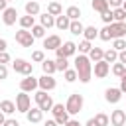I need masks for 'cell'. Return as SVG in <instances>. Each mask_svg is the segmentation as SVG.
<instances>
[{"instance_id": "obj_1", "label": "cell", "mask_w": 126, "mask_h": 126, "mask_svg": "<svg viewBox=\"0 0 126 126\" xmlns=\"http://www.w3.org/2000/svg\"><path fill=\"white\" fill-rule=\"evenodd\" d=\"M75 71H77V79L83 85H87L93 79V63H91V59L87 55H81L79 53L75 57Z\"/></svg>"}, {"instance_id": "obj_2", "label": "cell", "mask_w": 126, "mask_h": 126, "mask_svg": "<svg viewBox=\"0 0 126 126\" xmlns=\"http://www.w3.org/2000/svg\"><path fill=\"white\" fill-rule=\"evenodd\" d=\"M83 104H85L83 94H81V93H73V94H69V98H67L65 110H67L69 116H75V114H79V112L83 110Z\"/></svg>"}, {"instance_id": "obj_3", "label": "cell", "mask_w": 126, "mask_h": 126, "mask_svg": "<svg viewBox=\"0 0 126 126\" xmlns=\"http://www.w3.org/2000/svg\"><path fill=\"white\" fill-rule=\"evenodd\" d=\"M33 100H35V106L41 110V112H49L51 108H53V98H51V94H47L45 91H35L33 93Z\"/></svg>"}, {"instance_id": "obj_4", "label": "cell", "mask_w": 126, "mask_h": 126, "mask_svg": "<svg viewBox=\"0 0 126 126\" xmlns=\"http://www.w3.org/2000/svg\"><path fill=\"white\" fill-rule=\"evenodd\" d=\"M12 69H14L16 73L28 77V75L33 73V63H30V61H26V59H14V61H12Z\"/></svg>"}, {"instance_id": "obj_5", "label": "cell", "mask_w": 126, "mask_h": 126, "mask_svg": "<svg viewBox=\"0 0 126 126\" xmlns=\"http://www.w3.org/2000/svg\"><path fill=\"white\" fill-rule=\"evenodd\" d=\"M49 112L53 114V120L57 122V126H63V124L69 120V114H67V110H65V106H63L61 102H55Z\"/></svg>"}, {"instance_id": "obj_6", "label": "cell", "mask_w": 126, "mask_h": 126, "mask_svg": "<svg viewBox=\"0 0 126 126\" xmlns=\"http://www.w3.org/2000/svg\"><path fill=\"white\" fill-rule=\"evenodd\" d=\"M14 104H16V110H18V112H24V114H26V112L32 108V98H30L28 93H22V91H20V93L16 94V102H14Z\"/></svg>"}, {"instance_id": "obj_7", "label": "cell", "mask_w": 126, "mask_h": 126, "mask_svg": "<svg viewBox=\"0 0 126 126\" xmlns=\"http://www.w3.org/2000/svg\"><path fill=\"white\" fill-rule=\"evenodd\" d=\"M33 41H35V39H33V35H32L30 30H22V28H20V30L16 32V43H20L22 47H32Z\"/></svg>"}, {"instance_id": "obj_8", "label": "cell", "mask_w": 126, "mask_h": 126, "mask_svg": "<svg viewBox=\"0 0 126 126\" xmlns=\"http://www.w3.org/2000/svg\"><path fill=\"white\" fill-rule=\"evenodd\" d=\"M77 53V43L75 41H63L61 43V47H57L55 49V55L57 57H71V55H75Z\"/></svg>"}, {"instance_id": "obj_9", "label": "cell", "mask_w": 126, "mask_h": 126, "mask_svg": "<svg viewBox=\"0 0 126 126\" xmlns=\"http://www.w3.org/2000/svg\"><path fill=\"white\" fill-rule=\"evenodd\" d=\"M55 87H57V81H55L53 75H41V77L37 79V89H39V91L49 93V91H53Z\"/></svg>"}, {"instance_id": "obj_10", "label": "cell", "mask_w": 126, "mask_h": 126, "mask_svg": "<svg viewBox=\"0 0 126 126\" xmlns=\"http://www.w3.org/2000/svg\"><path fill=\"white\" fill-rule=\"evenodd\" d=\"M20 91L22 93H35L37 91V79L33 75H28L20 81Z\"/></svg>"}, {"instance_id": "obj_11", "label": "cell", "mask_w": 126, "mask_h": 126, "mask_svg": "<svg viewBox=\"0 0 126 126\" xmlns=\"http://www.w3.org/2000/svg\"><path fill=\"white\" fill-rule=\"evenodd\" d=\"M104 100H106L108 104H118V102L122 100V91H120L118 87H108V89L104 91Z\"/></svg>"}, {"instance_id": "obj_12", "label": "cell", "mask_w": 126, "mask_h": 126, "mask_svg": "<svg viewBox=\"0 0 126 126\" xmlns=\"http://www.w3.org/2000/svg\"><path fill=\"white\" fill-rule=\"evenodd\" d=\"M93 73H94V77H96V79H104V77L110 73V65H108L106 61H102V59H100V61H96V63L93 65Z\"/></svg>"}, {"instance_id": "obj_13", "label": "cell", "mask_w": 126, "mask_h": 126, "mask_svg": "<svg viewBox=\"0 0 126 126\" xmlns=\"http://www.w3.org/2000/svg\"><path fill=\"white\" fill-rule=\"evenodd\" d=\"M110 124L112 126H124L126 124V110H122V108H114L112 112H110Z\"/></svg>"}, {"instance_id": "obj_14", "label": "cell", "mask_w": 126, "mask_h": 126, "mask_svg": "<svg viewBox=\"0 0 126 126\" xmlns=\"http://www.w3.org/2000/svg\"><path fill=\"white\" fill-rule=\"evenodd\" d=\"M16 20H18V10L12 8V6H8V8L2 12V22H4V26H14Z\"/></svg>"}, {"instance_id": "obj_15", "label": "cell", "mask_w": 126, "mask_h": 126, "mask_svg": "<svg viewBox=\"0 0 126 126\" xmlns=\"http://www.w3.org/2000/svg\"><path fill=\"white\" fill-rule=\"evenodd\" d=\"M61 37L57 35V33H53V35H45L43 37V47L45 49H49V51H55L57 47H61Z\"/></svg>"}, {"instance_id": "obj_16", "label": "cell", "mask_w": 126, "mask_h": 126, "mask_svg": "<svg viewBox=\"0 0 126 126\" xmlns=\"http://www.w3.org/2000/svg\"><path fill=\"white\" fill-rule=\"evenodd\" d=\"M110 30H112V39L124 37L126 35V22H112L110 24Z\"/></svg>"}, {"instance_id": "obj_17", "label": "cell", "mask_w": 126, "mask_h": 126, "mask_svg": "<svg viewBox=\"0 0 126 126\" xmlns=\"http://www.w3.org/2000/svg\"><path fill=\"white\" fill-rule=\"evenodd\" d=\"M26 118H28V122H32V124H37V122L43 120V112H41L37 106H33V108H30V110L26 112Z\"/></svg>"}, {"instance_id": "obj_18", "label": "cell", "mask_w": 126, "mask_h": 126, "mask_svg": "<svg viewBox=\"0 0 126 126\" xmlns=\"http://www.w3.org/2000/svg\"><path fill=\"white\" fill-rule=\"evenodd\" d=\"M24 10H26L28 16H33V18H35V16H39V10H41V8H39V2H35V0H28L26 6H24Z\"/></svg>"}, {"instance_id": "obj_19", "label": "cell", "mask_w": 126, "mask_h": 126, "mask_svg": "<svg viewBox=\"0 0 126 126\" xmlns=\"http://www.w3.org/2000/svg\"><path fill=\"white\" fill-rule=\"evenodd\" d=\"M39 26H43L45 30H49V28L55 26V18L51 14H47V12H43V14H39Z\"/></svg>"}, {"instance_id": "obj_20", "label": "cell", "mask_w": 126, "mask_h": 126, "mask_svg": "<svg viewBox=\"0 0 126 126\" xmlns=\"http://www.w3.org/2000/svg\"><path fill=\"white\" fill-rule=\"evenodd\" d=\"M47 14H51L53 18L61 16V14H63V8H61V4H59V2H55V0L47 2Z\"/></svg>"}, {"instance_id": "obj_21", "label": "cell", "mask_w": 126, "mask_h": 126, "mask_svg": "<svg viewBox=\"0 0 126 126\" xmlns=\"http://www.w3.org/2000/svg\"><path fill=\"white\" fill-rule=\"evenodd\" d=\"M18 22H20V28L22 30H32L33 26H35V20H33V16H20L18 18Z\"/></svg>"}, {"instance_id": "obj_22", "label": "cell", "mask_w": 126, "mask_h": 126, "mask_svg": "<svg viewBox=\"0 0 126 126\" xmlns=\"http://www.w3.org/2000/svg\"><path fill=\"white\" fill-rule=\"evenodd\" d=\"M83 37H85L87 41L93 43V39L98 37V30H96L94 26H85V30H83Z\"/></svg>"}, {"instance_id": "obj_23", "label": "cell", "mask_w": 126, "mask_h": 126, "mask_svg": "<svg viewBox=\"0 0 126 126\" xmlns=\"http://www.w3.org/2000/svg\"><path fill=\"white\" fill-rule=\"evenodd\" d=\"M69 24H71V20H69L65 14H61V16L55 18V28L61 30V32H63V30H69Z\"/></svg>"}, {"instance_id": "obj_24", "label": "cell", "mask_w": 126, "mask_h": 126, "mask_svg": "<svg viewBox=\"0 0 126 126\" xmlns=\"http://www.w3.org/2000/svg\"><path fill=\"white\" fill-rule=\"evenodd\" d=\"M102 55H104V49H100V47H94L93 45V49L89 51V59H91V63H96V61H100L102 59Z\"/></svg>"}, {"instance_id": "obj_25", "label": "cell", "mask_w": 126, "mask_h": 126, "mask_svg": "<svg viewBox=\"0 0 126 126\" xmlns=\"http://www.w3.org/2000/svg\"><path fill=\"white\" fill-rule=\"evenodd\" d=\"M83 30H85V26L81 24V20H73V22L69 24V32H71L73 35H83Z\"/></svg>"}, {"instance_id": "obj_26", "label": "cell", "mask_w": 126, "mask_h": 126, "mask_svg": "<svg viewBox=\"0 0 126 126\" xmlns=\"http://www.w3.org/2000/svg\"><path fill=\"white\" fill-rule=\"evenodd\" d=\"M41 69H43V75H53V73L57 71V69H55V61H53V59H43Z\"/></svg>"}, {"instance_id": "obj_27", "label": "cell", "mask_w": 126, "mask_h": 126, "mask_svg": "<svg viewBox=\"0 0 126 126\" xmlns=\"http://www.w3.org/2000/svg\"><path fill=\"white\" fill-rule=\"evenodd\" d=\"M65 16H67L71 22H73V20H79V18H81V8H79V6H69V8L65 10Z\"/></svg>"}, {"instance_id": "obj_28", "label": "cell", "mask_w": 126, "mask_h": 126, "mask_svg": "<svg viewBox=\"0 0 126 126\" xmlns=\"http://www.w3.org/2000/svg\"><path fill=\"white\" fill-rule=\"evenodd\" d=\"M102 61H106L108 65H110V63H116V61H118V51H114L112 47H110V49H106V51H104V55H102Z\"/></svg>"}, {"instance_id": "obj_29", "label": "cell", "mask_w": 126, "mask_h": 126, "mask_svg": "<svg viewBox=\"0 0 126 126\" xmlns=\"http://www.w3.org/2000/svg\"><path fill=\"white\" fill-rule=\"evenodd\" d=\"M91 8H93L94 12H98V14H102L104 10H108V2H106V0H93V2H91Z\"/></svg>"}, {"instance_id": "obj_30", "label": "cell", "mask_w": 126, "mask_h": 126, "mask_svg": "<svg viewBox=\"0 0 126 126\" xmlns=\"http://www.w3.org/2000/svg\"><path fill=\"white\" fill-rule=\"evenodd\" d=\"M0 110H2L4 114H14V112H16V104H14L12 100H2V102H0Z\"/></svg>"}, {"instance_id": "obj_31", "label": "cell", "mask_w": 126, "mask_h": 126, "mask_svg": "<svg viewBox=\"0 0 126 126\" xmlns=\"http://www.w3.org/2000/svg\"><path fill=\"white\" fill-rule=\"evenodd\" d=\"M30 32H32L33 39H43V37H45V28H43V26H39V24H35Z\"/></svg>"}, {"instance_id": "obj_32", "label": "cell", "mask_w": 126, "mask_h": 126, "mask_svg": "<svg viewBox=\"0 0 126 126\" xmlns=\"http://www.w3.org/2000/svg\"><path fill=\"white\" fill-rule=\"evenodd\" d=\"M77 49H79V53H81V55H89V51L93 49V43H91V41H87V39H83V41H79Z\"/></svg>"}, {"instance_id": "obj_33", "label": "cell", "mask_w": 126, "mask_h": 126, "mask_svg": "<svg viewBox=\"0 0 126 126\" xmlns=\"http://www.w3.org/2000/svg\"><path fill=\"white\" fill-rule=\"evenodd\" d=\"M55 69L61 71V73L67 71V69H69V59H67V57H57V59H55Z\"/></svg>"}, {"instance_id": "obj_34", "label": "cell", "mask_w": 126, "mask_h": 126, "mask_svg": "<svg viewBox=\"0 0 126 126\" xmlns=\"http://www.w3.org/2000/svg\"><path fill=\"white\" fill-rule=\"evenodd\" d=\"M98 39H102V41L112 39V30H110V26H104L102 30H98Z\"/></svg>"}, {"instance_id": "obj_35", "label": "cell", "mask_w": 126, "mask_h": 126, "mask_svg": "<svg viewBox=\"0 0 126 126\" xmlns=\"http://www.w3.org/2000/svg\"><path fill=\"white\" fill-rule=\"evenodd\" d=\"M112 18H114V22H126V12L122 8H114L112 10Z\"/></svg>"}, {"instance_id": "obj_36", "label": "cell", "mask_w": 126, "mask_h": 126, "mask_svg": "<svg viewBox=\"0 0 126 126\" xmlns=\"http://www.w3.org/2000/svg\"><path fill=\"white\" fill-rule=\"evenodd\" d=\"M112 49H114V51H118V53H120V51H124V49H126V39H124V37L114 39V41H112Z\"/></svg>"}, {"instance_id": "obj_37", "label": "cell", "mask_w": 126, "mask_h": 126, "mask_svg": "<svg viewBox=\"0 0 126 126\" xmlns=\"http://www.w3.org/2000/svg\"><path fill=\"white\" fill-rule=\"evenodd\" d=\"M100 20L104 22V26H110L112 22H114V18H112V10L108 8V10H104L102 14H100Z\"/></svg>"}, {"instance_id": "obj_38", "label": "cell", "mask_w": 126, "mask_h": 126, "mask_svg": "<svg viewBox=\"0 0 126 126\" xmlns=\"http://www.w3.org/2000/svg\"><path fill=\"white\" fill-rule=\"evenodd\" d=\"M124 69H126V65H122L120 61H116V63H112V69H110V71H112L116 77H122V75H124Z\"/></svg>"}, {"instance_id": "obj_39", "label": "cell", "mask_w": 126, "mask_h": 126, "mask_svg": "<svg viewBox=\"0 0 126 126\" xmlns=\"http://www.w3.org/2000/svg\"><path fill=\"white\" fill-rule=\"evenodd\" d=\"M43 59H45V53H43L41 49L32 51V61H33V63H43Z\"/></svg>"}, {"instance_id": "obj_40", "label": "cell", "mask_w": 126, "mask_h": 126, "mask_svg": "<svg viewBox=\"0 0 126 126\" xmlns=\"http://www.w3.org/2000/svg\"><path fill=\"white\" fill-rule=\"evenodd\" d=\"M63 77H65L67 83H75L77 81V71L75 69H67V71H63Z\"/></svg>"}, {"instance_id": "obj_41", "label": "cell", "mask_w": 126, "mask_h": 126, "mask_svg": "<svg viewBox=\"0 0 126 126\" xmlns=\"http://www.w3.org/2000/svg\"><path fill=\"white\" fill-rule=\"evenodd\" d=\"M94 120H96V124L98 126H108V116L104 114V112H98V114H94Z\"/></svg>"}, {"instance_id": "obj_42", "label": "cell", "mask_w": 126, "mask_h": 126, "mask_svg": "<svg viewBox=\"0 0 126 126\" xmlns=\"http://www.w3.org/2000/svg\"><path fill=\"white\" fill-rule=\"evenodd\" d=\"M8 63H12L10 53H8V51H2V53H0V65H8Z\"/></svg>"}, {"instance_id": "obj_43", "label": "cell", "mask_w": 126, "mask_h": 126, "mask_svg": "<svg viewBox=\"0 0 126 126\" xmlns=\"http://www.w3.org/2000/svg\"><path fill=\"white\" fill-rule=\"evenodd\" d=\"M106 2H108V8L114 10V8H122V2L124 0H106Z\"/></svg>"}, {"instance_id": "obj_44", "label": "cell", "mask_w": 126, "mask_h": 126, "mask_svg": "<svg viewBox=\"0 0 126 126\" xmlns=\"http://www.w3.org/2000/svg\"><path fill=\"white\" fill-rule=\"evenodd\" d=\"M8 77V65H0V81H4Z\"/></svg>"}, {"instance_id": "obj_45", "label": "cell", "mask_w": 126, "mask_h": 126, "mask_svg": "<svg viewBox=\"0 0 126 126\" xmlns=\"http://www.w3.org/2000/svg\"><path fill=\"white\" fill-rule=\"evenodd\" d=\"M4 126H20V122H18L16 118H6V122H4Z\"/></svg>"}, {"instance_id": "obj_46", "label": "cell", "mask_w": 126, "mask_h": 126, "mask_svg": "<svg viewBox=\"0 0 126 126\" xmlns=\"http://www.w3.org/2000/svg\"><path fill=\"white\" fill-rule=\"evenodd\" d=\"M63 126H83V124H81L79 120H75V118H69V120H67Z\"/></svg>"}, {"instance_id": "obj_47", "label": "cell", "mask_w": 126, "mask_h": 126, "mask_svg": "<svg viewBox=\"0 0 126 126\" xmlns=\"http://www.w3.org/2000/svg\"><path fill=\"white\" fill-rule=\"evenodd\" d=\"M118 61H120V63H122V65H126V49H124V51H120V53H118Z\"/></svg>"}, {"instance_id": "obj_48", "label": "cell", "mask_w": 126, "mask_h": 126, "mask_svg": "<svg viewBox=\"0 0 126 126\" xmlns=\"http://www.w3.org/2000/svg\"><path fill=\"white\" fill-rule=\"evenodd\" d=\"M118 89L122 91V94H126V79H120V87Z\"/></svg>"}, {"instance_id": "obj_49", "label": "cell", "mask_w": 126, "mask_h": 126, "mask_svg": "<svg viewBox=\"0 0 126 126\" xmlns=\"http://www.w3.org/2000/svg\"><path fill=\"white\" fill-rule=\"evenodd\" d=\"M6 47H8L6 39H4V37H0V53H2V51H6Z\"/></svg>"}, {"instance_id": "obj_50", "label": "cell", "mask_w": 126, "mask_h": 126, "mask_svg": "<svg viewBox=\"0 0 126 126\" xmlns=\"http://www.w3.org/2000/svg\"><path fill=\"white\" fill-rule=\"evenodd\" d=\"M85 126H98V124H96V120H94V116H93V118H89V120L85 122Z\"/></svg>"}, {"instance_id": "obj_51", "label": "cell", "mask_w": 126, "mask_h": 126, "mask_svg": "<svg viewBox=\"0 0 126 126\" xmlns=\"http://www.w3.org/2000/svg\"><path fill=\"white\" fill-rule=\"evenodd\" d=\"M43 126H57V122L51 118V120H45V122H43Z\"/></svg>"}, {"instance_id": "obj_52", "label": "cell", "mask_w": 126, "mask_h": 126, "mask_svg": "<svg viewBox=\"0 0 126 126\" xmlns=\"http://www.w3.org/2000/svg\"><path fill=\"white\" fill-rule=\"evenodd\" d=\"M6 8H8V2L6 0H0V12H4Z\"/></svg>"}, {"instance_id": "obj_53", "label": "cell", "mask_w": 126, "mask_h": 126, "mask_svg": "<svg viewBox=\"0 0 126 126\" xmlns=\"http://www.w3.org/2000/svg\"><path fill=\"white\" fill-rule=\"evenodd\" d=\"M4 122H6V114L0 110V126H4Z\"/></svg>"}, {"instance_id": "obj_54", "label": "cell", "mask_w": 126, "mask_h": 126, "mask_svg": "<svg viewBox=\"0 0 126 126\" xmlns=\"http://www.w3.org/2000/svg\"><path fill=\"white\" fill-rule=\"evenodd\" d=\"M122 10H124V12H126V0H124V2H122Z\"/></svg>"}, {"instance_id": "obj_55", "label": "cell", "mask_w": 126, "mask_h": 126, "mask_svg": "<svg viewBox=\"0 0 126 126\" xmlns=\"http://www.w3.org/2000/svg\"><path fill=\"white\" fill-rule=\"evenodd\" d=\"M120 79H126V69H124V75H122V77H120Z\"/></svg>"}, {"instance_id": "obj_56", "label": "cell", "mask_w": 126, "mask_h": 126, "mask_svg": "<svg viewBox=\"0 0 126 126\" xmlns=\"http://www.w3.org/2000/svg\"><path fill=\"white\" fill-rule=\"evenodd\" d=\"M6 2H14V0H6Z\"/></svg>"}, {"instance_id": "obj_57", "label": "cell", "mask_w": 126, "mask_h": 126, "mask_svg": "<svg viewBox=\"0 0 126 126\" xmlns=\"http://www.w3.org/2000/svg\"><path fill=\"white\" fill-rule=\"evenodd\" d=\"M35 2H37V0H35Z\"/></svg>"}]
</instances>
